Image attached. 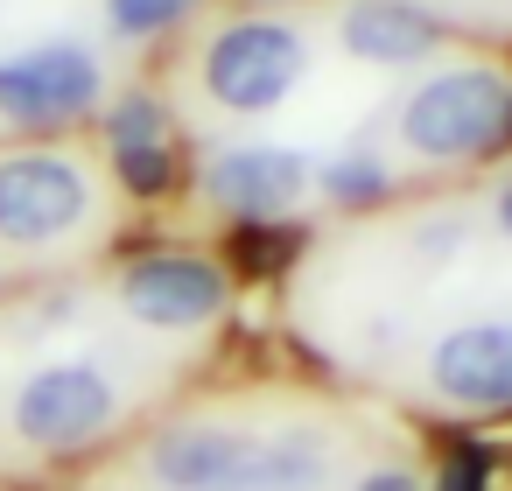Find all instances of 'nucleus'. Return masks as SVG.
<instances>
[{
	"mask_svg": "<svg viewBox=\"0 0 512 491\" xmlns=\"http://www.w3.org/2000/svg\"><path fill=\"white\" fill-rule=\"evenodd\" d=\"M113 302L141 323V330H211L232 302V274L204 253H183V246H155V253H134L120 260L113 274Z\"/></svg>",
	"mask_w": 512,
	"mask_h": 491,
	"instance_id": "423d86ee",
	"label": "nucleus"
},
{
	"mask_svg": "<svg viewBox=\"0 0 512 491\" xmlns=\"http://www.w3.org/2000/svg\"><path fill=\"white\" fill-rule=\"evenodd\" d=\"M106 127V162L120 176L127 197H169L183 183V148H176V120L155 92H120L99 106Z\"/></svg>",
	"mask_w": 512,
	"mask_h": 491,
	"instance_id": "9d476101",
	"label": "nucleus"
},
{
	"mask_svg": "<svg viewBox=\"0 0 512 491\" xmlns=\"http://www.w3.org/2000/svg\"><path fill=\"white\" fill-rule=\"evenodd\" d=\"M8 428L22 449L36 456H78V449H99L113 428H120V386L106 365L92 358H50L36 365L15 400H8Z\"/></svg>",
	"mask_w": 512,
	"mask_h": 491,
	"instance_id": "7ed1b4c3",
	"label": "nucleus"
},
{
	"mask_svg": "<svg viewBox=\"0 0 512 491\" xmlns=\"http://www.w3.org/2000/svg\"><path fill=\"white\" fill-rule=\"evenodd\" d=\"M323 477H330V449H323V435H302V428L267 435L260 491H323Z\"/></svg>",
	"mask_w": 512,
	"mask_h": 491,
	"instance_id": "f8f14e48",
	"label": "nucleus"
},
{
	"mask_svg": "<svg viewBox=\"0 0 512 491\" xmlns=\"http://www.w3.org/2000/svg\"><path fill=\"white\" fill-rule=\"evenodd\" d=\"M204 99L232 120H260L274 106H288V92L309 78V43L295 22L281 15H239L225 29H211L204 57H197Z\"/></svg>",
	"mask_w": 512,
	"mask_h": 491,
	"instance_id": "f257e3e1",
	"label": "nucleus"
},
{
	"mask_svg": "<svg viewBox=\"0 0 512 491\" xmlns=\"http://www.w3.org/2000/svg\"><path fill=\"white\" fill-rule=\"evenodd\" d=\"M505 120H512V78L491 64H449L421 78L414 99L400 106V141L421 162H470L505 141Z\"/></svg>",
	"mask_w": 512,
	"mask_h": 491,
	"instance_id": "f03ea898",
	"label": "nucleus"
},
{
	"mask_svg": "<svg viewBox=\"0 0 512 491\" xmlns=\"http://www.w3.org/2000/svg\"><path fill=\"white\" fill-rule=\"evenodd\" d=\"M267 435L239 421H169L148 442V477L162 491H260Z\"/></svg>",
	"mask_w": 512,
	"mask_h": 491,
	"instance_id": "6e6552de",
	"label": "nucleus"
},
{
	"mask_svg": "<svg viewBox=\"0 0 512 491\" xmlns=\"http://www.w3.org/2000/svg\"><path fill=\"white\" fill-rule=\"evenodd\" d=\"M428 393L470 421L512 414V323H463L428 351Z\"/></svg>",
	"mask_w": 512,
	"mask_h": 491,
	"instance_id": "1a4fd4ad",
	"label": "nucleus"
},
{
	"mask_svg": "<svg viewBox=\"0 0 512 491\" xmlns=\"http://www.w3.org/2000/svg\"><path fill=\"white\" fill-rule=\"evenodd\" d=\"M316 190L330 197V204H379L386 197V169L372 162V155H337L330 169H316Z\"/></svg>",
	"mask_w": 512,
	"mask_h": 491,
	"instance_id": "4468645a",
	"label": "nucleus"
},
{
	"mask_svg": "<svg viewBox=\"0 0 512 491\" xmlns=\"http://www.w3.org/2000/svg\"><path fill=\"white\" fill-rule=\"evenodd\" d=\"M197 183H204V204L232 225H288V211L316 190V162L295 148L246 141V148H218Z\"/></svg>",
	"mask_w": 512,
	"mask_h": 491,
	"instance_id": "0eeeda50",
	"label": "nucleus"
},
{
	"mask_svg": "<svg viewBox=\"0 0 512 491\" xmlns=\"http://www.w3.org/2000/svg\"><path fill=\"white\" fill-rule=\"evenodd\" d=\"M106 106V64L92 43H36L0 57V127L15 134H64Z\"/></svg>",
	"mask_w": 512,
	"mask_h": 491,
	"instance_id": "39448f33",
	"label": "nucleus"
},
{
	"mask_svg": "<svg viewBox=\"0 0 512 491\" xmlns=\"http://www.w3.org/2000/svg\"><path fill=\"white\" fill-rule=\"evenodd\" d=\"M498 232H505V239H512V183H505V190H498Z\"/></svg>",
	"mask_w": 512,
	"mask_h": 491,
	"instance_id": "f3484780",
	"label": "nucleus"
},
{
	"mask_svg": "<svg viewBox=\"0 0 512 491\" xmlns=\"http://www.w3.org/2000/svg\"><path fill=\"white\" fill-rule=\"evenodd\" d=\"M351 491H421V477H414V470H400V463H386V470H365Z\"/></svg>",
	"mask_w": 512,
	"mask_h": 491,
	"instance_id": "2eb2a0df",
	"label": "nucleus"
},
{
	"mask_svg": "<svg viewBox=\"0 0 512 491\" xmlns=\"http://www.w3.org/2000/svg\"><path fill=\"white\" fill-rule=\"evenodd\" d=\"M505 134H512V120H505Z\"/></svg>",
	"mask_w": 512,
	"mask_h": 491,
	"instance_id": "a211bd4d",
	"label": "nucleus"
},
{
	"mask_svg": "<svg viewBox=\"0 0 512 491\" xmlns=\"http://www.w3.org/2000/svg\"><path fill=\"white\" fill-rule=\"evenodd\" d=\"M190 8H197V0H106V29L120 43H155V36L183 29Z\"/></svg>",
	"mask_w": 512,
	"mask_h": 491,
	"instance_id": "ddd939ff",
	"label": "nucleus"
},
{
	"mask_svg": "<svg viewBox=\"0 0 512 491\" xmlns=\"http://www.w3.org/2000/svg\"><path fill=\"white\" fill-rule=\"evenodd\" d=\"M92 218V169L71 148H0V246H64Z\"/></svg>",
	"mask_w": 512,
	"mask_h": 491,
	"instance_id": "20e7f679",
	"label": "nucleus"
},
{
	"mask_svg": "<svg viewBox=\"0 0 512 491\" xmlns=\"http://www.w3.org/2000/svg\"><path fill=\"white\" fill-rule=\"evenodd\" d=\"M337 43L358 57V64H379V71H400V64H421L442 29L414 8V0H344L337 15Z\"/></svg>",
	"mask_w": 512,
	"mask_h": 491,
	"instance_id": "9b49d317",
	"label": "nucleus"
},
{
	"mask_svg": "<svg viewBox=\"0 0 512 491\" xmlns=\"http://www.w3.org/2000/svg\"><path fill=\"white\" fill-rule=\"evenodd\" d=\"M442 491H477V463H449V484Z\"/></svg>",
	"mask_w": 512,
	"mask_h": 491,
	"instance_id": "dca6fc26",
	"label": "nucleus"
}]
</instances>
